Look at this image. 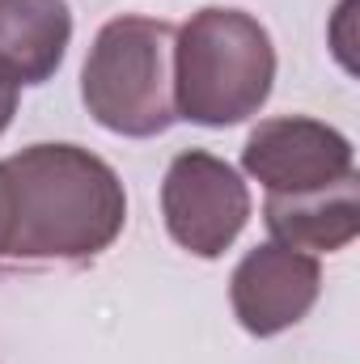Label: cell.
<instances>
[{"label": "cell", "instance_id": "cell-1", "mask_svg": "<svg viewBox=\"0 0 360 364\" xmlns=\"http://www.w3.org/2000/svg\"><path fill=\"white\" fill-rule=\"evenodd\" d=\"M0 166L9 178V259H93L123 233V182L90 149L30 144Z\"/></svg>", "mask_w": 360, "mask_h": 364}, {"label": "cell", "instance_id": "cell-2", "mask_svg": "<svg viewBox=\"0 0 360 364\" xmlns=\"http://www.w3.org/2000/svg\"><path fill=\"white\" fill-rule=\"evenodd\" d=\"M275 81L268 26L242 9H199L174 34V110L199 127L250 119Z\"/></svg>", "mask_w": 360, "mask_h": 364}, {"label": "cell", "instance_id": "cell-3", "mask_svg": "<svg viewBox=\"0 0 360 364\" xmlns=\"http://www.w3.org/2000/svg\"><path fill=\"white\" fill-rule=\"evenodd\" d=\"M174 26L157 17H115L97 30L81 68V97L115 136H162L174 110Z\"/></svg>", "mask_w": 360, "mask_h": 364}, {"label": "cell", "instance_id": "cell-4", "mask_svg": "<svg viewBox=\"0 0 360 364\" xmlns=\"http://www.w3.org/2000/svg\"><path fill=\"white\" fill-rule=\"evenodd\" d=\"M166 229L195 259H221L250 216V191L238 170L203 149L179 153L162 182Z\"/></svg>", "mask_w": 360, "mask_h": 364}, {"label": "cell", "instance_id": "cell-5", "mask_svg": "<svg viewBox=\"0 0 360 364\" xmlns=\"http://www.w3.org/2000/svg\"><path fill=\"white\" fill-rule=\"evenodd\" d=\"M242 166L250 178L268 186V195H292L314 191L356 174L352 144L335 127L305 119V114H280L263 119L242 149Z\"/></svg>", "mask_w": 360, "mask_h": 364}, {"label": "cell", "instance_id": "cell-6", "mask_svg": "<svg viewBox=\"0 0 360 364\" xmlns=\"http://www.w3.org/2000/svg\"><path fill=\"white\" fill-rule=\"evenodd\" d=\"M322 292V267L305 250H288L280 242L255 246L229 279V301L238 322L268 339L288 326H297Z\"/></svg>", "mask_w": 360, "mask_h": 364}, {"label": "cell", "instance_id": "cell-7", "mask_svg": "<svg viewBox=\"0 0 360 364\" xmlns=\"http://www.w3.org/2000/svg\"><path fill=\"white\" fill-rule=\"evenodd\" d=\"M263 220L271 229V242L305 255H331L344 250L360 233V186L356 174L314 186V191H292V195H268Z\"/></svg>", "mask_w": 360, "mask_h": 364}, {"label": "cell", "instance_id": "cell-8", "mask_svg": "<svg viewBox=\"0 0 360 364\" xmlns=\"http://www.w3.org/2000/svg\"><path fill=\"white\" fill-rule=\"evenodd\" d=\"M68 38V0H0V81L13 90L51 81Z\"/></svg>", "mask_w": 360, "mask_h": 364}, {"label": "cell", "instance_id": "cell-9", "mask_svg": "<svg viewBox=\"0 0 360 364\" xmlns=\"http://www.w3.org/2000/svg\"><path fill=\"white\" fill-rule=\"evenodd\" d=\"M9 250V178H4V166H0V259Z\"/></svg>", "mask_w": 360, "mask_h": 364}, {"label": "cell", "instance_id": "cell-10", "mask_svg": "<svg viewBox=\"0 0 360 364\" xmlns=\"http://www.w3.org/2000/svg\"><path fill=\"white\" fill-rule=\"evenodd\" d=\"M13 114H17V90L0 81V132L9 127V119H13Z\"/></svg>", "mask_w": 360, "mask_h": 364}]
</instances>
